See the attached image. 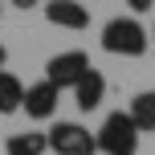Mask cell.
Returning a JSON list of instances; mask_svg holds the SVG:
<instances>
[{
	"instance_id": "6da1fadb",
	"label": "cell",
	"mask_w": 155,
	"mask_h": 155,
	"mask_svg": "<svg viewBox=\"0 0 155 155\" xmlns=\"http://www.w3.org/2000/svg\"><path fill=\"white\" fill-rule=\"evenodd\" d=\"M151 45V33L139 25V16H114L102 25V49L114 57H143Z\"/></svg>"
},
{
	"instance_id": "7a4b0ae2",
	"label": "cell",
	"mask_w": 155,
	"mask_h": 155,
	"mask_svg": "<svg viewBox=\"0 0 155 155\" xmlns=\"http://www.w3.org/2000/svg\"><path fill=\"white\" fill-rule=\"evenodd\" d=\"M139 135L143 131L131 118V110H114V114L102 118V127L94 131V139H98V151H106V155H135Z\"/></svg>"
},
{
	"instance_id": "3957f363",
	"label": "cell",
	"mask_w": 155,
	"mask_h": 155,
	"mask_svg": "<svg viewBox=\"0 0 155 155\" xmlns=\"http://www.w3.org/2000/svg\"><path fill=\"white\" fill-rule=\"evenodd\" d=\"M45 139H49V151L53 155H94L98 151V139H94L82 123H61V118H57L45 131Z\"/></svg>"
},
{
	"instance_id": "277c9868",
	"label": "cell",
	"mask_w": 155,
	"mask_h": 155,
	"mask_svg": "<svg viewBox=\"0 0 155 155\" xmlns=\"http://www.w3.org/2000/svg\"><path fill=\"white\" fill-rule=\"evenodd\" d=\"M94 65H90V57H86L82 49H65V53H53L45 61V82H53L57 90H74Z\"/></svg>"
},
{
	"instance_id": "5b68a950",
	"label": "cell",
	"mask_w": 155,
	"mask_h": 155,
	"mask_svg": "<svg viewBox=\"0 0 155 155\" xmlns=\"http://www.w3.org/2000/svg\"><path fill=\"white\" fill-rule=\"evenodd\" d=\"M57 98H61V90H57L53 82H37V86H25V114L37 118V123H49V118H57Z\"/></svg>"
},
{
	"instance_id": "8992f818",
	"label": "cell",
	"mask_w": 155,
	"mask_h": 155,
	"mask_svg": "<svg viewBox=\"0 0 155 155\" xmlns=\"http://www.w3.org/2000/svg\"><path fill=\"white\" fill-rule=\"evenodd\" d=\"M45 21L57 25V29H86L90 25V12H86V4H78V0H49L45 4Z\"/></svg>"
},
{
	"instance_id": "52a82bcc",
	"label": "cell",
	"mask_w": 155,
	"mask_h": 155,
	"mask_svg": "<svg viewBox=\"0 0 155 155\" xmlns=\"http://www.w3.org/2000/svg\"><path fill=\"white\" fill-rule=\"evenodd\" d=\"M102 102H106V78H102L98 70H90V74L82 78V82L74 86V106L90 114V110H98Z\"/></svg>"
},
{
	"instance_id": "ba28073f",
	"label": "cell",
	"mask_w": 155,
	"mask_h": 155,
	"mask_svg": "<svg viewBox=\"0 0 155 155\" xmlns=\"http://www.w3.org/2000/svg\"><path fill=\"white\" fill-rule=\"evenodd\" d=\"M45 151H49L45 131H16L4 143V155H45Z\"/></svg>"
},
{
	"instance_id": "9c48e42d",
	"label": "cell",
	"mask_w": 155,
	"mask_h": 155,
	"mask_svg": "<svg viewBox=\"0 0 155 155\" xmlns=\"http://www.w3.org/2000/svg\"><path fill=\"white\" fill-rule=\"evenodd\" d=\"M25 106V86L16 82V74L0 70V114H16Z\"/></svg>"
},
{
	"instance_id": "30bf717a",
	"label": "cell",
	"mask_w": 155,
	"mask_h": 155,
	"mask_svg": "<svg viewBox=\"0 0 155 155\" xmlns=\"http://www.w3.org/2000/svg\"><path fill=\"white\" fill-rule=\"evenodd\" d=\"M131 118L139 123V131H155V90H143L131 98Z\"/></svg>"
},
{
	"instance_id": "8fae6325",
	"label": "cell",
	"mask_w": 155,
	"mask_h": 155,
	"mask_svg": "<svg viewBox=\"0 0 155 155\" xmlns=\"http://www.w3.org/2000/svg\"><path fill=\"white\" fill-rule=\"evenodd\" d=\"M4 4H12V8H21V12H29V8H37L41 0H4Z\"/></svg>"
},
{
	"instance_id": "7c38bea8",
	"label": "cell",
	"mask_w": 155,
	"mask_h": 155,
	"mask_svg": "<svg viewBox=\"0 0 155 155\" xmlns=\"http://www.w3.org/2000/svg\"><path fill=\"white\" fill-rule=\"evenodd\" d=\"M127 4H131V8H135V12H147V8L155 4V0H127Z\"/></svg>"
},
{
	"instance_id": "4fadbf2b",
	"label": "cell",
	"mask_w": 155,
	"mask_h": 155,
	"mask_svg": "<svg viewBox=\"0 0 155 155\" xmlns=\"http://www.w3.org/2000/svg\"><path fill=\"white\" fill-rule=\"evenodd\" d=\"M4 65H8V49L0 45V70H4Z\"/></svg>"
},
{
	"instance_id": "5bb4252c",
	"label": "cell",
	"mask_w": 155,
	"mask_h": 155,
	"mask_svg": "<svg viewBox=\"0 0 155 155\" xmlns=\"http://www.w3.org/2000/svg\"><path fill=\"white\" fill-rule=\"evenodd\" d=\"M0 12H4V0H0Z\"/></svg>"
},
{
	"instance_id": "9a60e30c",
	"label": "cell",
	"mask_w": 155,
	"mask_h": 155,
	"mask_svg": "<svg viewBox=\"0 0 155 155\" xmlns=\"http://www.w3.org/2000/svg\"><path fill=\"white\" fill-rule=\"evenodd\" d=\"M151 37H155V29H151Z\"/></svg>"
}]
</instances>
